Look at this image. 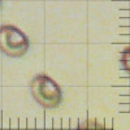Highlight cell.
<instances>
[{"mask_svg":"<svg viewBox=\"0 0 130 130\" xmlns=\"http://www.w3.org/2000/svg\"><path fill=\"white\" fill-rule=\"evenodd\" d=\"M31 96L39 105L53 109L62 102V91L56 81L47 74H37L30 82Z\"/></svg>","mask_w":130,"mask_h":130,"instance_id":"cell-1","label":"cell"},{"mask_svg":"<svg viewBox=\"0 0 130 130\" xmlns=\"http://www.w3.org/2000/svg\"><path fill=\"white\" fill-rule=\"evenodd\" d=\"M30 47L29 38L18 27L12 25L0 26V51L5 56L18 59L25 56Z\"/></svg>","mask_w":130,"mask_h":130,"instance_id":"cell-2","label":"cell"},{"mask_svg":"<svg viewBox=\"0 0 130 130\" xmlns=\"http://www.w3.org/2000/svg\"><path fill=\"white\" fill-rule=\"evenodd\" d=\"M77 130H107V127L103 122L95 120V118H89V120L79 124Z\"/></svg>","mask_w":130,"mask_h":130,"instance_id":"cell-3","label":"cell"},{"mask_svg":"<svg viewBox=\"0 0 130 130\" xmlns=\"http://www.w3.org/2000/svg\"><path fill=\"white\" fill-rule=\"evenodd\" d=\"M120 62H121L122 69L130 75V46L122 50L120 55Z\"/></svg>","mask_w":130,"mask_h":130,"instance_id":"cell-4","label":"cell"},{"mask_svg":"<svg viewBox=\"0 0 130 130\" xmlns=\"http://www.w3.org/2000/svg\"><path fill=\"white\" fill-rule=\"evenodd\" d=\"M0 7H2V0H0Z\"/></svg>","mask_w":130,"mask_h":130,"instance_id":"cell-5","label":"cell"},{"mask_svg":"<svg viewBox=\"0 0 130 130\" xmlns=\"http://www.w3.org/2000/svg\"><path fill=\"white\" fill-rule=\"evenodd\" d=\"M107 130H113V129H107Z\"/></svg>","mask_w":130,"mask_h":130,"instance_id":"cell-6","label":"cell"}]
</instances>
